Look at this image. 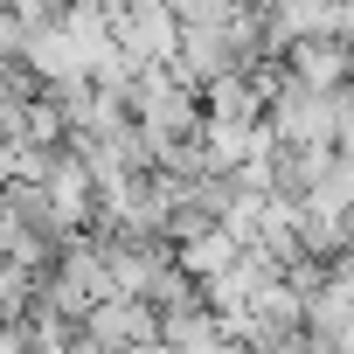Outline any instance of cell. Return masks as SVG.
Here are the masks:
<instances>
[{"label":"cell","instance_id":"cell-1","mask_svg":"<svg viewBox=\"0 0 354 354\" xmlns=\"http://www.w3.org/2000/svg\"><path fill=\"white\" fill-rule=\"evenodd\" d=\"M340 132V91H306L285 77L278 104H271V139L278 146H333Z\"/></svg>","mask_w":354,"mask_h":354},{"label":"cell","instance_id":"cell-2","mask_svg":"<svg viewBox=\"0 0 354 354\" xmlns=\"http://www.w3.org/2000/svg\"><path fill=\"white\" fill-rule=\"evenodd\" d=\"M84 333L104 347V354H132L139 340H160V313L146 299H97L84 313Z\"/></svg>","mask_w":354,"mask_h":354},{"label":"cell","instance_id":"cell-3","mask_svg":"<svg viewBox=\"0 0 354 354\" xmlns=\"http://www.w3.org/2000/svg\"><path fill=\"white\" fill-rule=\"evenodd\" d=\"M347 63H354L347 42H333V35H299L292 56H285V77L306 84V91H340V84H347Z\"/></svg>","mask_w":354,"mask_h":354},{"label":"cell","instance_id":"cell-4","mask_svg":"<svg viewBox=\"0 0 354 354\" xmlns=\"http://www.w3.org/2000/svg\"><path fill=\"white\" fill-rule=\"evenodd\" d=\"M132 354H174V347H167V340H139Z\"/></svg>","mask_w":354,"mask_h":354}]
</instances>
